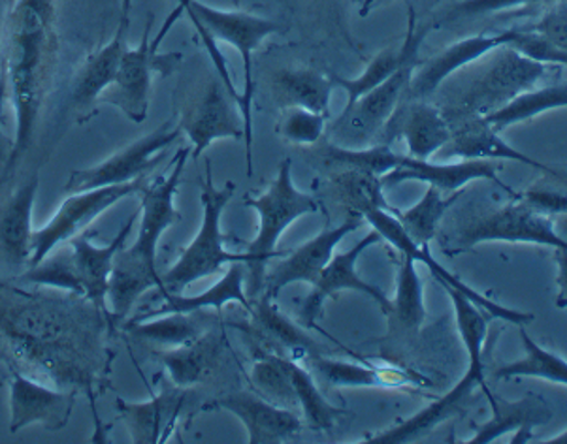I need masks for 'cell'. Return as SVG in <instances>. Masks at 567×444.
<instances>
[{"mask_svg": "<svg viewBox=\"0 0 567 444\" xmlns=\"http://www.w3.org/2000/svg\"><path fill=\"white\" fill-rule=\"evenodd\" d=\"M55 0H16L0 34V104L10 101L16 117L12 155L0 172V187L31 149L40 112L58 69Z\"/></svg>", "mask_w": 567, "mask_h": 444, "instance_id": "cell-1", "label": "cell"}, {"mask_svg": "<svg viewBox=\"0 0 567 444\" xmlns=\"http://www.w3.org/2000/svg\"><path fill=\"white\" fill-rule=\"evenodd\" d=\"M190 149H179L172 161L168 174L158 176L155 182L142 187V207H140V234L131 247H121L115 252L110 285H107V306L114 319H126L142 296L157 288L163 290V279L157 271L158 239L171 226L179 220L176 209V193L182 182L183 169L189 158Z\"/></svg>", "mask_w": 567, "mask_h": 444, "instance_id": "cell-2", "label": "cell"}, {"mask_svg": "<svg viewBox=\"0 0 567 444\" xmlns=\"http://www.w3.org/2000/svg\"><path fill=\"white\" fill-rule=\"evenodd\" d=\"M136 219L138 214L126 220L117 231L114 241L104 247H99L91 241L93 231L85 230L78 234L66 244L51 250L50 255H45L39 264L29 266L21 281L66 290L72 295L83 296L99 309H106L107 285H110L115 252L121 247H125L126 238L131 236Z\"/></svg>", "mask_w": 567, "mask_h": 444, "instance_id": "cell-3", "label": "cell"}, {"mask_svg": "<svg viewBox=\"0 0 567 444\" xmlns=\"http://www.w3.org/2000/svg\"><path fill=\"white\" fill-rule=\"evenodd\" d=\"M278 177L271 182L270 188L259 198H247L246 206L252 207L259 214V230L257 236L246 245V268L249 271V288L247 298L255 300L262 295L266 266L274 258L287 255L285 250H276L279 238L295 220L303 215L319 211L316 198L300 193L290 177V161L279 164Z\"/></svg>", "mask_w": 567, "mask_h": 444, "instance_id": "cell-4", "label": "cell"}, {"mask_svg": "<svg viewBox=\"0 0 567 444\" xmlns=\"http://www.w3.org/2000/svg\"><path fill=\"white\" fill-rule=\"evenodd\" d=\"M200 200H203V226L195 239L183 249L182 257L164 276L161 292H176L190 287L193 282L215 276L221 271L225 264L247 262V255H234L225 249V236L221 231V219L225 207L233 200L236 185L225 183V187L217 188L214 183L212 164L206 163V176L200 179Z\"/></svg>", "mask_w": 567, "mask_h": 444, "instance_id": "cell-5", "label": "cell"}, {"mask_svg": "<svg viewBox=\"0 0 567 444\" xmlns=\"http://www.w3.org/2000/svg\"><path fill=\"white\" fill-rule=\"evenodd\" d=\"M196 32H208L215 42H227L238 51L244 63V93H241L240 110L244 123V142H246L247 176L252 177V96H255V80H252V53L266 38L281 31V27L268 18L240 10H221L208 7L200 0H190L185 12Z\"/></svg>", "mask_w": 567, "mask_h": 444, "instance_id": "cell-6", "label": "cell"}, {"mask_svg": "<svg viewBox=\"0 0 567 444\" xmlns=\"http://www.w3.org/2000/svg\"><path fill=\"white\" fill-rule=\"evenodd\" d=\"M153 21L145 25L138 48H126L121 59L120 70L110 87L101 94L99 102L115 106L125 113L126 120L142 125L150 113L153 75L168 78L182 64V51L158 53L157 45L152 42Z\"/></svg>", "mask_w": 567, "mask_h": 444, "instance_id": "cell-7", "label": "cell"}, {"mask_svg": "<svg viewBox=\"0 0 567 444\" xmlns=\"http://www.w3.org/2000/svg\"><path fill=\"white\" fill-rule=\"evenodd\" d=\"M179 136V126L166 121L150 134L134 140L133 144L115 151L114 155H110L106 161H102L93 168L74 169L64 185V193L72 195L91 188L112 187L142 179L163 163L166 149L176 144Z\"/></svg>", "mask_w": 567, "mask_h": 444, "instance_id": "cell-8", "label": "cell"}, {"mask_svg": "<svg viewBox=\"0 0 567 444\" xmlns=\"http://www.w3.org/2000/svg\"><path fill=\"white\" fill-rule=\"evenodd\" d=\"M144 185L145 177H142L133 183L91 188V190L69 195V198L53 214L50 223L32 231L31 258L27 266L39 264L55 247L66 244L69 239L87 230L102 214H106L107 209H112L115 204L125 200L126 196L140 193Z\"/></svg>", "mask_w": 567, "mask_h": 444, "instance_id": "cell-9", "label": "cell"}, {"mask_svg": "<svg viewBox=\"0 0 567 444\" xmlns=\"http://www.w3.org/2000/svg\"><path fill=\"white\" fill-rule=\"evenodd\" d=\"M233 102V96L217 75L208 78L183 104L177 126L190 140V157L195 161L217 140H244L241 115Z\"/></svg>", "mask_w": 567, "mask_h": 444, "instance_id": "cell-10", "label": "cell"}, {"mask_svg": "<svg viewBox=\"0 0 567 444\" xmlns=\"http://www.w3.org/2000/svg\"><path fill=\"white\" fill-rule=\"evenodd\" d=\"M419 64H410L398 70L385 82L362 94L359 101L349 107H343L340 117L330 126L332 144L343 147H365L373 138L383 132L386 123L408 94L411 75Z\"/></svg>", "mask_w": 567, "mask_h": 444, "instance_id": "cell-11", "label": "cell"}, {"mask_svg": "<svg viewBox=\"0 0 567 444\" xmlns=\"http://www.w3.org/2000/svg\"><path fill=\"white\" fill-rule=\"evenodd\" d=\"M491 241L536 244L567 249V241L556 234L553 219L524 204L518 196L509 206L473 219L462 228L458 236L462 249H473L475 245Z\"/></svg>", "mask_w": 567, "mask_h": 444, "instance_id": "cell-12", "label": "cell"}, {"mask_svg": "<svg viewBox=\"0 0 567 444\" xmlns=\"http://www.w3.org/2000/svg\"><path fill=\"white\" fill-rule=\"evenodd\" d=\"M362 219H364L365 223H370V225L373 226V230H378L379 236L386 239L392 247H396L402 255H408V257L413 258V260L426 264L430 268V273L435 277V281L440 282V285L456 288L458 292L467 296V298H470L475 306L480 307L483 313L488 314L491 319L505 320V322H509V324L517 326H526L536 320V317L532 313H524V311H517V309L499 306L496 301L488 300L486 296L475 292L472 287H467L466 282L462 281L461 277L451 273L445 266H442V264L437 262V260L432 257L429 245H416L415 241L405 234L404 228L398 223L396 217L389 214V211H383V209H370V211L362 214Z\"/></svg>", "mask_w": 567, "mask_h": 444, "instance_id": "cell-13", "label": "cell"}, {"mask_svg": "<svg viewBox=\"0 0 567 444\" xmlns=\"http://www.w3.org/2000/svg\"><path fill=\"white\" fill-rule=\"evenodd\" d=\"M378 230H372L365 238L360 239L359 244L353 245L351 249L341 252V255H332L330 262L324 266L321 276L311 285V292L306 296L300 307V320L306 328H317V319L322 314V306L328 298H334L340 295L341 290H354L360 295L370 296L372 300L378 301L383 313H389L391 309V300L386 298L385 292L375 285L364 281L357 273V262L362 257L365 249H370L372 245L381 241Z\"/></svg>", "mask_w": 567, "mask_h": 444, "instance_id": "cell-14", "label": "cell"}, {"mask_svg": "<svg viewBox=\"0 0 567 444\" xmlns=\"http://www.w3.org/2000/svg\"><path fill=\"white\" fill-rule=\"evenodd\" d=\"M353 217L341 223L336 228L317 234L316 238L309 239L306 244L300 245L292 252H287L281 260L271 264L270 268L266 266L265 285H262V295L268 296L270 300H276L279 292L285 287H289L292 282H313L321 276L322 269L330 262V258L334 255L336 247L343 239L359 230L365 220L362 215L351 214Z\"/></svg>", "mask_w": 567, "mask_h": 444, "instance_id": "cell-15", "label": "cell"}, {"mask_svg": "<svg viewBox=\"0 0 567 444\" xmlns=\"http://www.w3.org/2000/svg\"><path fill=\"white\" fill-rule=\"evenodd\" d=\"M131 10H133L131 2L121 4L120 23L115 29L114 38L93 55H89L85 63L78 70L72 94H70V106L76 113L80 125L87 123L95 115V106L99 104L101 94L114 83L123 53L128 48L126 38L131 31Z\"/></svg>", "mask_w": 567, "mask_h": 444, "instance_id": "cell-16", "label": "cell"}, {"mask_svg": "<svg viewBox=\"0 0 567 444\" xmlns=\"http://www.w3.org/2000/svg\"><path fill=\"white\" fill-rule=\"evenodd\" d=\"M498 169L496 161H458V163L449 161L440 164L402 155L400 166L381 177V185L385 188L396 187L405 182H423L440 188L442 193H458L467 187V183L485 179L494 183L513 198H517V193L499 179Z\"/></svg>", "mask_w": 567, "mask_h": 444, "instance_id": "cell-17", "label": "cell"}, {"mask_svg": "<svg viewBox=\"0 0 567 444\" xmlns=\"http://www.w3.org/2000/svg\"><path fill=\"white\" fill-rule=\"evenodd\" d=\"M76 397L70 392L48 389L20 373L10 382V433L40 424L45 432H61L69 426Z\"/></svg>", "mask_w": 567, "mask_h": 444, "instance_id": "cell-18", "label": "cell"}, {"mask_svg": "<svg viewBox=\"0 0 567 444\" xmlns=\"http://www.w3.org/2000/svg\"><path fill=\"white\" fill-rule=\"evenodd\" d=\"M480 386L483 392H488L486 384L485 362L481 360H470L467 371L461 381L456 382L454 389L449 390L447 394L437 397V400L423 409L421 413L411 416L402 424L386 430V432L378 433L373 437L365 438L368 444H404L423 437L426 433L432 432L435 427L443 424L445 420L453 419L456 414L462 413L464 403L472 397L473 390Z\"/></svg>", "mask_w": 567, "mask_h": 444, "instance_id": "cell-19", "label": "cell"}, {"mask_svg": "<svg viewBox=\"0 0 567 444\" xmlns=\"http://www.w3.org/2000/svg\"><path fill=\"white\" fill-rule=\"evenodd\" d=\"M247 314L251 317V322L241 326V330L251 333L262 352L295 362L311 360L321 354V347L316 339L309 338L302 326L295 324L289 317H285L268 296L260 295L251 300V309Z\"/></svg>", "mask_w": 567, "mask_h": 444, "instance_id": "cell-20", "label": "cell"}, {"mask_svg": "<svg viewBox=\"0 0 567 444\" xmlns=\"http://www.w3.org/2000/svg\"><path fill=\"white\" fill-rule=\"evenodd\" d=\"M209 407L223 409L240 420L247 430V443L279 444L302 430L297 411L279 407L252 392H233L214 401Z\"/></svg>", "mask_w": 567, "mask_h": 444, "instance_id": "cell-21", "label": "cell"}, {"mask_svg": "<svg viewBox=\"0 0 567 444\" xmlns=\"http://www.w3.org/2000/svg\"><path fill=\"white\" fill-rule=\"evenodd\" d=\"M187 390L177 389L171 379L163 381L161 392L144 403H131L123 397L115 400L117 414L131 435V443H166L176 430Z\"/></svg>", "mask_w": 567, "mask_h": 444, "instance_id": "cell-22", "label": "cell"}, {"mask_svg": "<svg viewBox=\"0 0 567 444\" xmlns=\"http://www.w3.org/2000/svg\"><path fill=\"white\" fill-rule=\"evenodd\" d=\"M511 31L496 32V34H475V37L462 38L458 42L449 45L442 53L429 59L426 63L419 64L411 75L408 96L413 101H424L426 96L440 89L449 75L464 69L467 64L480 61L481 56L488 55L492 51L509 45Z\"/></svg>", "mask_w": 567, "mask_h": 444, "instance_id": "cell-23", "label": "cell"}, {"mask_svg": "<svg viewBox=\"0 0 567 444\" xmlns=\"http://www.w3.org/2000/svg\"><path fill=\"white\" fill-rule=\"evenodd\" d=\"M385 144L402 138L408 145L410 157L429 161L451 140V125L442 110L429 102L413 101L396 107L391 121L383 128Z\"/></svg>", "mask_w": 567, "mask_h": 444, "instance_id": "cell-24", "label": "cell"}, {"mask_svg": "<svg viewBox=\"0 0 567 444\" xmlns=\"http://www.w3.org/2000/svg\"><path fill=\"white\" fill-rule=\"evenodd\" d=\"M442 163L449 161H515L532 168L545 172L548 176H556L553 169L534 158L524 155L502 138V132H496L481 115H470L456 131L451 140L437 151Z\"/></svg>", "mask_w": 567, "mask_h": 444, "instance_id": "cell-25", "label": "cell"}, {"mask_svg": "<svg viewBox=\"0 0 567 444\" xmlns=\"http://www.w3.org/2000/svg\"><path fill=\"white\" fill-rule=\"evenodd\" d=\"M485 395L491 405L492 419L481 424L467 443H494L496 438L511 432H517L511 443H529L534 441L532 430L547 426L553 420V409L539 395L526 394L518 401L502 400L498 395L492 394V390L485 392Z\"/></svg>", "mask_w": 567, "mask_h": 444, "instance_id": "cell-26", "label": "cell"}, {"mask_svg": "<svg viewBox=\"0 0 567 444\" xmlns=\"http://www.w3.org/2000/svg\"><path fill=\"white\" fill-rule=\"evenodd\" d=\"M429 32L430 27H426V29H419L416 27L415 8L410 4V10H408V31H405L402 44L378 53L368 64L364 74H360L354 80L341 78V75H332L334 85L346 91V107L359 101L362 94L370 93L372 89L389 80L398 70L410 66V64H419V51H421L424 38L429 37Z\"/></svg>", "mask_w": 567, "mask_h": 444, "instance_id": "cell-27", "label": "cell"}, {"mask_svg": "<svg viewBox=\"0 0 567 444\" xmlns=\"http://www.w3.org/2000/svg\"><path fill=\"white\" fill-rule=\"evenodd\" d=\"M223 351L225 335L217 326H212L195 341L164 349L157 358L172 384H176L177 389L189 390L214 375L217 365L221 363Z\"/></svg>", "mask_w": 567, "mask_h": 444, "instance_id": "cell-28", "label": "cell"}, {"mask_svg": "<svg viewBox=\"0 0 567 444\" xmlns=\"http://www.w3.org/2000/svg\"><path fill=\"white\" fill-rule=\"evenodd\" d=\"M40 177L34 172L13 188L12 193L0 202V255L8 262L29 264L31 258L32 211L39 195Z\"/></svg>", "mask_w": 567, "mask_h": 444, "instance_id": "cell-29", "label": "cell"}, {"mask_svg": "<svg viewBox=\"0 0 567 444\" xmlns=\"http://www.w3.org/2000/svg\"><path fill=\"white\" fill-rule=\"evenodd\" d=\"M311 371L332 389H416L429 384L423 376L391 368H373L360 363L341 362L332 358L319 357L308 360Z\"/></svg>", "mask_w": 567, "mask_h": 444, "instance_id": "cell-30", "label": "cell"}, {"mask_svg": "<svg viewBox=\"0 0 567 444\" xmlns=\"http://www.w3.org/2000/svg\"><path fill=\"white\" fill-rule=\"evenodd\" d=\"M502 50L504 53L499 56V64H496L480 83V94H475V102L480 110L475 115H485L494 107L502 106L524 89L536 85L539 78L547 74V64L524 59L505 45Z\"/></svg>", "mask_w": 567, "mask_h": 444, "instance_id": "cell-31", "label": "cell"}, {"mask_svg": "<svg viewBox=\"0 0 567 444\" xmlns=\"http://www.w3.org/2000/svg\"><path fill=\"white\" fill-rule=\"evenodd\" d=\"M246 277V262H233L230 268L223 273L221 281L208 288V290H204L203 295L179 296L176 292H161L164 298V306L158 307L152 313L142 314V319L166 313H198L204 309L221 311L227 303H240L241 307H246V311L249 313L251 300L247 298V292L244 290Z\"/></svg>", "mask_w": 567, "mask_h": 444, "instance_id": "cell-32", "label": "cell"}, {"mask_svg": "<svg viewBox=\"0 0 567 444\" xmlns=\"http://www.w3.org/2000/svg\"><path fill=\"white\" fill-rule=\"evenodd\" d=\"M332 78L313 69H285L274 75V101L279 107H306L330 115V99L334 91Z\"/></svg>", "mask_w": 567, "mask_h": 444, "instance_id": "cell-33", "label": "cell"}, {"mask_svg": "<svg viewBox=\"0 0 567 444\" xmlns=\"http://www.w3.org/2000/svg\"><path fill=\"white\" fill-rule=\"evenodd\" d=\"M212 317L198 311V313H166L147 319H134L126 324V330L133 333L134 338L144 339L147 343L161 344L166 349L190 343L200 338L212 326Z\"/></svg>", "mask_w": 567, "mask_h": 444, "instance_id": "cell-34", "label": "cell"}, {"mask_svg": "<svg viewBox=\"0 0 567 444\" xmlns=\"http://www.w3.org/2000/svg\"><path fill=\"white\" fill-rule=\"evenodd\" d=\"M567 106L566 83H556L543 89H526L517 93L502 106L494 107L492 112L481 115L483 120L496 132H504L509 126L518 125L524 121L537 117L545 112H553L556 107Z\"/></svg>", "mask_w": 567, "mask_h": 444, "instance_id": "cell-35", "label": "cell"}, {"mask_svg": "<svg viewBox=\"0 0 567 444\" xmlns=\"http://www.w3.org/2000/svg\"><path fill=\"white\" fill-rule=\"evenodd\" d=\"M386 317L391 326L408 333H419L426 322L424 290L421 277L416 276V260L404 255L398 271L396 296L391 300V309Z\"/></svg>", "mask_w": 567, "mask_h": 444, "instance_id": "cell-36", "label": "cell"}, {"mask_svg": "<svg viewBox=\"0 0 567 444\" xmlns=\"http://www.w3.org/2000/svg\"><path fill=\"white\" fill-rule=\"evenodd\" d=\"M289 370L290 381L297 394L298 409L302 411L306 426L313 432H330L338 419L346 416V411L327 401L317 386L313 375L308 370H303L300 363L289 360Z\"/></svg>", "mask_w": 567, "mask_h": 444, "instance_id": "cell-37", "label": "cell"}, {"mask_svg": "<svg viewBox=\"0 0 567 444\" xmlns=\"http://www.w3.org/2000/svg\"><path fill=\"white\" fill-rule=\"evenodd\" d=\"M520 339H523L526 357L517 362L504 363L499 365L494 375L504 381L515 379V376H536L543 381L555 382V384H567V362L555 352L543 349L534 339L529 338L524 326H518Z\"/></svg>", "mask_w": 567, "mask_h": 444, "instance_id": "cell-38", "label": "cell"}, {"mask_svg": "<svg viewBox=\"0 0 567 444\" xmlns=\"http://www.w3.org/2000/svg\"><path fill=\"white\" fill-rule=\"evenodd\" d=\"M334 190L338 200L351 211L362 215L370 209H383L396 217L400 209L391 206L383 195L381 177L360 172V169L347 168L334 179Z\"/></svg>", "mask_w": 567, "mask_h": 444, "instance_id": "cell-39", "label": "cell"}, {"mask_svg": "<svg viewBox=\"0 0 567 444\" xmlns=\"http://www.w3.org/2000/svg\"><path fill=\"white\" fill-rule=\"evenodd\" d=\"M461 195L462 190L451 193V196H443L440 188L430 185L423 200H419L415 206L396 215L398 223L402 225L405 234L416 245H429L437 234V226L442 223L443 215H445L449 207L453 206L454 202L458 200Z\"/></svg>", "mask_w": 567, "mask_h": 444, "instance_id": "cell-40", "label": "cell"}, {"mask_svg": "<svg viewBox=\"0 0 567 444\" xmlns=\"http://www.w3.org/2000/svg\"><path fill=\"white\" fill-rule=\"evenodd\" d=\"M251 384L265 400L279 407L298 411L297 394L290 381L289 360L260 352L251 370Z\"/></svg>", "mask_w": 567, "mask_h": 444, "instance_id": "cell-41", "label": "cell"}, {"mask_svg": "<svg viewBox=\"0 0 567 444\" xmlns=\"http://www.w3.org/2000/svg\"><path fill=\"white\" fill-rule=\"evenodd\" d=\"M328 161L346 166V168L360 169L373 176L383 177L391 169L400 166V158L389 144L365 145V147H343V145L328 144L324 149Z\"/></svg>", "mask_w": 567, "mask_h": 444, "instance_id": "cell-42", "label": "cell"}, {"mask_svg": "<svg viewBox=\"0 0 567 444\" xmlns=\"http://www.w3.org/2000/svg\"><path fill=\"white\" fill-rule=\"evenodd\" d=\"M327 128V117L306 107H285L279 134L289 144L313 145L322 138Z\"/></svg>", "mask_w": 567, "mask_h": 444, "instance_id": "cell-43", "label": "cell"}, {"mask_svg": "<svg viewBox=\"0 0 567 444\" xmlns=\"http://www.w3.org/2000/svg\"><path fill=\"white\" fill-rule=\"evenodd\" d=\"M505 48H509L534 63L547 64V66L567 64V51L550 44L542 34H537L532 29H511V42Z\"/></svg>", "mask_w": 567, "mask_h": 444, "instance_id": "cell-44", "label": "cell"}, {"mask_svg": "<svg viewBox=\"0 0 567 444\" xmlns=\"http://www.w3.org/2000/svg\"><path fill=\"white\" fill-rule=\"evenodd\" d=\"M556 2L561 0H461L445 13L443 21L481 18V16L509 12V10H537V8L553 7Z\"/></svg>", "mask_w": 567, "mask_h": 444, "instance_id": "cell-45", "label": "cell"}, {"mask_svg": "<svg viewBox=\"0 0 567 444\" xmlns=\"http://www.w3.org/2000/svg\"><path fill=\"white\" fill-rule=\"evenodd\" d=\"M532 31L542 34L545 40L556 48L567 51V10L566 0L556 2L553 7L545 8L542 18L534 25L528 27Z\"/></svg>", "mask_w": 567, "mask_h": 444, "instance_id": "cell-46", "label": "cell"}, {"mask_svg": "<svg viewBox=\"0 0 567 444\" xmlns=\"http://www.w3.org/2000/svg\"><path fill=\"white\" fill-rule=\"evenodd\" d=\"M518 198L528 204L529 207H534L539 214L548 215H566L567 211V198L560 190H550V188L537 187L529 188L524 195H518Z\"/></svg>", "mask_w": 567, "mask_h": 444, "instance_id": "cell-47", "label": "cell"}, {"mask_svg": "<svg viewBox=\"0 0 567 444\" xmlns=\"http://www.w3.org/2000/svg\"><path fill=\"white\" fill-rule=\"evenodd\" d=\"M556 285H558V307H566V292H567V249H556Z\"/></svg>", "mask_w": 567, "mask_h": 444, "instance_id": "cell-48", "label": "cell"}, {"mask_svg": "<svg viewBox=\"0 0 567 444\" xmlns=\"http://www.w3.org/2000/svg\"><path fill=\"white\" fill-rule=\"evenodd\" d=\"M189 2L190 0H183L182 4H177V7L174 8V12H172L168 18L164 19L163 27L158 29L157 34H155V38L152 40L153 44L161 48V44L164 42V38H166V34L171 32L172 27L176 25L177 19L182 18L183 12H185V8H187Z\"/></svg>", "mask_w": 567, "mask_h": 444, "instance_id": "cell-49", "label": "cell"}, {"mask_svg": "<svg viewBox=\"0 0 567 444\" xmlns=\"http://www.w3.org/2000/svg\"><path fill=\"white\" fill-rule=\"evenodd\" d=\"M13 138H8L4 132L0 131V172L7 166L8 158L12 155Z\"/></svg>", "mask_w": 567, "mask_h": 444, "instance_id": "cell-50", "label": "cell"}, {"mask_svg": "<svg viewBox=\"0 0 567 444\" xmlns=\"http://www.w3.org/2000/svg\"><path fill=\"white\" fill-rule=\"evenodd\" d=\"M383 0H362V7H360V18H365L368 13L372 12L373 8L381 4Z\"/></svg>", "mask_w": 567, "mask_h": 444, "instance_id": "cell-51", "label": "cell"}, {"mask_svg": "<svg viewBox=\"0 0 567 444\" xmlns=\"http://www.w3.org/2000/svg\"><path fill=\"white\" fill-rule=\"evenodd\" d=\"M543 443H547V444H555V443L566 444L567 443V433L566 432L560 433V435H556V437H553V438H547V441H543Z\"/></svg>", "mask_w": 567, "mask_h": 444, "instance_id": "cell-52", "label": "cell"}, {"mask_svg": "<svg viewBox=\"0 0 567 444\" xmlns=\"http://www.w3.org/2000/svg\"><path fill=\"white\" fill-rule=\"evenodd\" d=\"M7 2V12L8 10H12L13 4H16V0H4Z\"/></svg>", "mask_w": 567, "mask_h": 444, "instance_id": "cell-53", "label": "cell"}, {"mask_svg": "<svg viewBox=\"0 0 567 444\" xmlns=\"http://www.w3.org/2000/svg\"><path fill=\"white\" fill-rule=\"evenodd\" d=\"M125 2H133V0H125ZM177 4H182L183 0H176Z\"/></svg>", "mask_w": 567, "mask_h": 444, "instance_id": "cell-54", "label": "cell"}]
</instances>
